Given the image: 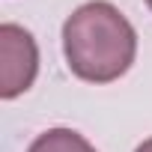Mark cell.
Here are the masks:
<instances>
[{
	"instance_id": "5b68a950",
	"label": "cell",
	"mask_w": 152,
	"mask_h": 152,
	"mask_svg": "<svg viewBox=\"0 0 152 152\" xmlns=\"http://www.w3.org/2000/svg\"><path fill=\"white\" fill-rule=\"evenodd\" d=\"M146 6H149V9H152V0H146Z\"/></svg>"
},
{
	"instance_id": "7a4b0ae2",
	"label": "cell",
	"mask_w": 152,
	"mask_h": 152,
	"mask_svg": "<svg viewBox=\"0 0 152 152\" xmlns=\"http://www.w3.org/2000/svg\"><path fill=\"white\" fill-rule=\"evenodd\" d=\"M39 72V48L30 30L0 24V96L6 102L27 93Z\"/></svg>"
},
{
	"instance_id": "6da1fadb",
	"label": "cell",
	"mask_w": 152,
	"mask_h": 152,
	"mask_svg": "<svg viewBox=\"0 0 152 152\" xmlns=\"http://www.w3.org/2000/svg\"><path fill=\"white\" fill-rule=\"evenodd\" d=\"M63 54L75 78L87 84H110L131 69L137 33L113 3L90 0L66 18Z\"/></svg>"
},
{
	"instance_id": "277c9868",
	"label": "cell",
	"mask_w": 152,
	"mask_h": 152,
	"mask_svg": "<svg viewBox=\"0 0 152 152\" xmlns=\"http://www.w3.org/2000/svg\"><path fill=\"white\" fill-rule=\"evenodd\" d=\"M134 152H152V137H149V140H143V143H140Z\"/></svg>"
},
{
	"instance_id": "3957f363",
	"label": "cell",
	"mask_w": 152,
	"mask_h": 152,
	"mask_svg": "<svg viewBox=\"0 0 152 152\" xmlns=\"http://www.w3.org/2000/svg\"><path fill=\"white\" fill-rule=\"evenodd\" d=\"M27 152H96V146L75 128H48L30 143Z\"/></svg>"
}]
</instances>
